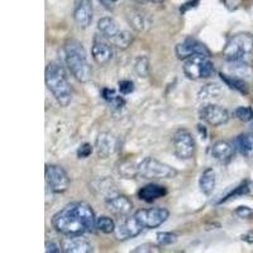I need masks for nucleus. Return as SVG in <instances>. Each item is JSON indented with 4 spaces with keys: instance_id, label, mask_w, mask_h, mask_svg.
I'll return each instance as SVG.
<instances>
[{
    "instance_id": "f257e3e1",
    "label": "nucleus",
    "mask_w": 253,
    "mask_h": 253,
    "mask_svg": "<svg viewBox=\"0 0 253 253\" xmlns=\"http://www.w3.org/2000/svg\"><path fill=\"white\" fill-rule=\"evenodd\" d=\"M52 225L65 236L89 233L96 227L92 208L84 202L70 203L52 218Z\"/></svg>"
},
{
    "instance_id": "f03ea898",
    "label": "nucleus",
    "mask_w": 253,
    "mask_h": 253,
    "mask_svg": "<svg viewBox=\"0 0 253 253\" xmlns=\"http://www.w3.org/2000/svg\"><path fill=\"white\" fill-rule=\"evenodd\" d=\"M63 57L70 72L76 80L80 83H86L90 80L91 69L87 62L86 52L79 41H67L63 46Z\"/></svg>"
},
{
    "instance_id": "7ed1b4c3",
    "label": "nucleus",
    "mask_w": 253,
    "mask_h": 253,
    "mask_svg": "<svg viewBox=\"0 0 253 253\" xmlns=\"http://www.w3.org/2000/svg\"><path fill=\"white\" fill-rule=\"evenodd\" d=\"M47 89L55 96L61 107H67L71 103L72 90L66 74L57 63H49L44 74Z\"/></svg>"
},
{
    "instance_id": "20e7f679",
    "label": "nucleus",
    "mask_w": 253,
    "mask_h": 253,
    "mask_svg": "<svg viewBox=\"0 0 253 253\" xmlns=\"http://www.w3.org/2000/svg\"><path fill=\"white\" fill-rule=\"evenodd\" d=\"M253 53V36L238 33L233 36L223 49V57L229 62H246Z\"/></svg>"
},
{
    "instance_id": "39448f33",
    "label": "nucleus",
    "mask_w": 253,
    "mask_h": 253,
    "mask_svg": "<svg viewBox=\"0 0 253 253\" xmlns=\"http://www.w3.org/2000/svg\"><path fill=\"white\" fill-rule=\"evenodd\" d=\"M137 173L143 178L156 180V178H173L177 175V171L170 165L164 164L156 158L144 157L137 164Z\"/></svg>"
},
{
    "instance_id": "423d86ee",
    "label": "nucleus",
    "mask_w": 253,
    "mask_h": 253,
    "mask_svg": "<svg viewBox=\"0 0 253 253\" xmlns=\"http://www.w3.org/2000/svg\"><path fill=\"white\" fill-rule=\"evenodd\" d=\"M182 69L190 80H202L213 75L214 63L210 61L209 56L194 55L185 60Z\"/></svg>"
},
{
    "instance_id": "0eeeda50",
    "label": "nucleus",
    "mask_w": 253,
    "mask_h": 253,
    "mask_svg": "<svg viewBox=\"0 0 253 253\" xmlns=\"http://www.w3.org/2000/svg\"><path fill=\"white\" fill-rule=\"evenodd\" d=\"M44 177H46L47 187L53 193L62 194L69 189V175L58 165H47L46 170H44Z\"/></svg>"
},
{
    "instance_id": "6e6552de",
    "label": "nucleus",
    "mask_w": 253,
    "mask_h": 253,
    "mask_svg": "<svg viewBox=\"0 0 253 253\" xmlns=\"http://www.w3.org/2000/svg\"><path fill=\"white\" fill-rule=\"evenodd\" d=\"M172 147L176 157L186 161L195 153V139L189 130L178 129L172 137Z\"/></svg>"
},
{
    "instance_id": "1a4fd4ad",
    "label": "nucleus",
    "mask_w": 253,
    "mask_h": 253,
    "mask_svg": "<svg viewBox=\"0 0 253 253\" xmlns=\"http://www.w3.org/2000/svg\"><path fill=\"white\" fill-rule=\"evenodd\" d=\"M134 216L144 228H158L169 219L170 213L165 208H150V209H139L135 211Z\"/></svg>"
},
{
    "instance_id": "9d476101",
    "label": "nucleus",
    "mask_w": 253,
    "mask_h": 253,
    "mask_svg": "<svg viewBox=\"0 0 253 253\" xmlns=\"http://www.w3.org/2000/svg\"><path fill=\"white\" fill-rule=\"evenodd\" d=\"M200 118L213 126H224L229 121V113L216 104H207L200 109Z\"/></svg>"
},
{
    "instance_id": "9b49d317",
    "label": "nucleus",
    "mask_w": 253,
    "mask_h": 253,
    "mask_svg": "<svg viewBox=\"0 0 253 253\" xmlns=\"http://www.w3.org/2000/svg\"><path fill=\"white\" fill-rule=\"evenodd\" d=\"M175 53L178 60H186V58L191 57L194 55L210 56L209 49L202 42H199L198 40L193 37H187L182 42H180L176 46Z\"/></svg>"
},
{
    "instance_id": "f8f14e48",
    "label": "nucleus",
    "mask_w": 253,
    "mask_h": 253,
    "mask_svg": "<svg viewBox=\"0 0 253 253\" xmlns=\"http://www.w3.org/2000/svg\"><path fill=\"white\" fill-rule=\"evenodd\" d=\"M143 225L138 221V219L133 216H126L119 223L114 230V236L118 241H126V239L134 238L138 236L143 229Z\"/></svg>"
},
{
    "instance_id": "ddd939ff",
    "label": "nucleus",
    "mask_w": 253,
    "mask_h": 253,
    "mask_svg": "<svg viewBox=\"0 0 253 253\" xmlns=\"http://www.w3.org/2000/svg\"><path fill=\"white\" fill-rule=\"evenodd\" d=\"M61 250L65 253H90L92 252V246L87 239L83 238L81 234L67 236L61 242Z\"/></svg>"
},
{
    "instance_id": "4468645a",
    "label": "nucleus",
    "mask_w": 253,
    "mask_h": 253,
    "mask_svg": "<svg viewBox=\"0 0 253 253\" xmlns=\"http://www.w3.org/2000/svg\"><path fill=\"white\" fill-rule=\"evenodd\" d=\"M74 19L80 28L85 29L92 22V3L91 0H78L74 10Z\"/></svg>"
},
{
    "instance_id": "2eb2a0df",
    "label": "nucleus",
    "mask_w": 253,
    "mask_h": 253,
    "mask_svg": "<svg viewBox=\"0 0 253 253\" xmlns=\"http://www.w3.org/2000/svg\"><path fill=\"white\" fill-rule=\"evenodd\" d=\"M95 150L100 158H108L117 150V138L109 132H101L95 142Z\"/></svg>"
},
{
    "instance_id": "dca6fc26",
    "label": "nucleus",
    "mask_w": 253,
    "mask_h": 253,
    "mask_svg": "<svg viewBox=\"0 0 253 253\" xmlns=\"http://www.w3.org/2000/svg\"><path fill=\"white\" fill-rule=\"evenodd\" d=\"M91 55L95 62L103 66L113 58V48L108 42L96 37L91 47Z\"/></svg>"
},
{
    "instance_id": "f3484780",
    "label": "nucleus",
    "mask_w": 253,
    "mask_h": 253,
    "mask_svg": "<svg viewBox=\"0 0 253 253\" xmlns=\"http://www.w3.org/2000/svg\"><path fill=\"white\" fill-rule=\"evenodd\" d=\"M105 204L112 213L121 216H126L133 209V203L126 195H112L107 199Z\"/></svg>"
},
{
    "instance_id": "a211bd4d",
    "label": "nucleus",
    "mask_w": 253,
    "mask_h": 253,
    "mask_svg": "<svg viewBox=\"0 0 253 253\" xmlns=\"http://www.w3.org/2000/svg\"><path fill=\"white\" fill-rule=\"evenodd\" d=\"M234 151H236L234 143H230L228 141H218L213 144L210 152H211V156L215 158L216 161L227 162L233 157Z\"/></svg>"
},
{
    "instance_id": "6ab92c4d",
    "label": "nucleus",
    "mask_w": 253,
    "mask_h": 253,
    "mask_svg": "<svg viewBox=\"0 0 253 253\" xmlns=\"http://www.w3.org/2000/svg\"><path fill=\"white\" fill-rule=\"evenodd\" d=\"M167 194V189L164 185L160 184H148L142 187L138 191V198L144 202H153L160 198H164Z\"/></svg>"
},
{
    "instance_id": "aec40b11",
    "label": "nucleus",
    "mask_w": 253,
    "mask_h": 253,
    "mask_svg": "<svg viewBox=\"0 0 253 253\" xmlns=\"http://www.w3.org/2000/svg\"><path fill=\"white\" fill-rule=\"evenodd\" d=\"M98 29L101 35H103V37L108 38L110 41L121 32L118 23L110 17H104L101 19H99Z\"/></svg>"
},
{
    "instance_id": "412c9836",
    "label": "nucleus",
    "mask_w": 253,
    "mask_h": 253,
    "mask_svg": "<svg viewBox=\"0 0 253 253\" xmlns=\"http://www.w3.org/2000/svg\"><path fill=\"white\" fill-rule=\"evenodd\" d=\"M215 171L213 169H207V170L203 171L200 178H199V187H200L203 194L209 196L210 194L213 193L214 189H215Z\"/></svg>"
},
{
    "instance_id": "4be33fe9",
    "label": "nucleus",
    "mask_w": 253,
    "mask_h": 253,
    "mask_svg": "<svg viewBox=\"0 0 253 253\" xmlns=\"http://www.w3.org/2000/svg\"><path fill=\"white\" fill-rule=\"evenodd\" d=\"M233 67L230 69L232 74L230 76H234L241 80L250 81L253 80V71L246 62H233Z\"/></svg>"
},
{
    "instance_id": "5701e85b",
    "label": "nucleus",
    "mask_w": 253,
    "mask_h": 253,
    "mask_svg": "<svg viewBox=\"0 0 253 253\" xmlns=\"http://www.w3.org/2000/svg\"><path fill=\"white\" fill-rule=\"evenodd\" d=\"M219 75H220L221 80L224 81L228 86L232 87V89L237 90V91L242 92V94H247L248 92L247 81L241 80V79H237V78H234V76L227 75V74H223V72H220Z\"/></svg>"
},
{
    "instance_id": "b1692460",
    "label": "nucleus",
    "mask_w": 253,
    "mask_h": 253,
    "mask_svg": "<svg viewBox=\"0 0 253 253\" xmlns=\"http://www.w3.org/2000/svg\"><path fill=\"white\" fill-rule=\"evenodd\" d=\"M133 42V36L130 32L128 31H121L118 35L115 36L112 40V43L115 47H118L121 49H126L132 44Z\"/></svg>"
},
{
    "instance_id": "393cba45",
    "label": "nucleus",
    "mask_w": 253,
    "mask_h": 253,
    "mask_svg": "<svg viewBox=\"0 0 253 253\" xmlns=\"http://www.w3.org/2000/svg\"><path fill=\"white\" fill-rule=\"evenodd\" d=\"M234 146L242 155H248L251 150H253V141L250 135L241 134L234 139Z\"/></svg>"
},
{
    "instance_id": "a878e982",
    "label": "nucleus",
    "mask_w": 253,
    "mask_h": 253,
    "mask_svg": "<svg viewBox=\"0 0 253 253\" xmlns=\"http://www.w3.org/2000/svg\"><path fill=\"white\" fill-rule=\"evenodd\" d=\"M134 70L139 78L146 79L150 75V61H148V58L146 56H138L135 58Z\"/></svg>"
},
{
    "instance_id": "bb28decb",
    "label": "nucleus",
    "mask_w": 253,
    "mask_h": 253,
    "mask_svg": "<svg viewBox=\"0 0 253 253\" xmlns=\"http://www.w3.org/2000/svg\"><path fill=\"white\" fill-rule=\"evenodd\" d=\"M128 20H129L130 26L138 32L143 31L147 26L146 17H144L141 12H138V10H133V12L128 15Z\"/></svg>"
},
{
    "instance_id": "cd10ccee",
    "label": "nucleus",
    "mask_w": 253,
    "mask_h": 253,
    "mask_svg": "<svg viewBox=\"0 0 253 253\" xmlns=\"http://www.w3.org/2000/svg\"><path fill=\"white\" fill-rule=\"evenodd\" d=\"M115 223L112 218L109 216H99L96 219V228H98L100 232L105 234H110V233H114L115 230Z\"/></svg>"
},
{
    "instance_id": "c85d7f7f",
    "label": "nucleus",
    "mask_w": 253,
    "mask_h": 253,
    "mask_svg": "<svg viewBox=\"0 0 253 253\" xmlns=\"http://www.w3.org/2000/svg\"><path fill=\"white\" fill-rule=\"evenodd\" d=\"M220 94V87L216 84H209L205 85L202 89L199 98L200 99H211V98H218V95Z\"/></svg>"
},
{
    "instance_id": "c756f323",
    "label": "nucleus",
    "mask_w": 253,
    "mask_h": 253,
    "mask_svg": "<svg viewBox=\"0 0 253 253\" xmlns=\"http://www.w3.org/2000/svg\"><path fill=\"white\" fill-rule=\"evenodd\" d=\"M234 115L241 122L253 121V110L250 107H238L234 110Z\"/></svg>"
},
{
    "instance_id": "7c9ffc66",
    "label": "nucleus",
    "mask_w": 253,
    "mask_h": 253,
    "mask_svg": "<svg viewBox=\"0 0 253 253\" xmlns=\"http://www.w3.org/2000/svg\"><path fill=\"white\" fill-rule=\"evenodd\" d=\"M157 243L160 246H169V245H172L176 242V234L171 233V232H158L157 236Z\"/></svg>"
},
{
    "instance_id": "2f4dec72",
    "label": "nucleus",
    "mask_w": 253,
    "mask_h": 253,
    "mask_svg": "<svg viewBox=\"0 0 253 253\" xmlns=\"http://www.w3.org/2000/svg\"><path fill=\"white\" fill-rule=\"evenodd\" d=\"M152 253V252H161V250H160V247H157V246L152 245V243H144V245H141L138 246V247L135 248V250H133V253Z\"/></svg>"
},
{
    "instance_id": "473e14b6",
    "label": "nucleus",
    "mask_w": 253,
    "mask_h": 253,
    "mask_svg": "<svg viewBox=\"0 0 253 253\" xmlns=\"http://www.w3.org/2000/svg\"><path fill=\"white\" fill-rule=\"evenodd\" d=\"M119 90L123 95H129L134 91V84L130 80H122L119 83Z\"/></svg>"
},
{
    "instance_id": "72a5a7b5",
    "label": "nucleus",
    "mask_w": 253,
    "mask_h": 253,
    "mask_svg": "<svg viewBox=\"0 0 253 253\" xmlns=\"http://www.w3.org/2000/svg\"><path fill=\"white\" fill-rule=\"evenodd\" d=\"M248 190H250V189H248L247 182H245V184H242L241 186L236 187V189H234L233 193L229 194V195H228L225 199H223V200H221L220 203L225 202V200H228V199H230V198H236V196H239V195H245V194L248 193Z\"/></svg>"
},
{
    "instance_id": "f704fd0d",
    "label": "nucleus",
    "mask_w": 253,
    "mask_h": 253,
    "mask_svg": "<svg viewBox=\"0 0 253 253\" xmlns=\"http://www.w3.org/2000/svg\"><path fill=\"white\" fill-rule=\"evenodd\" d=\"M236 215L239 216L242 219H250L253 216V210L248 207H239L238 209H236Z\"/></svg>"
},
{
    "instance_id": "c9c22d12",
    "label": "nucleus",
    "mask_w": 253,
    "mask_h": 253,
    "mask_svg": "<svg viewBox=\"0 0 253 253\" xmlns=\"http://www.w3.org/2000/svg\"><path fill=\"white\" fill-rule=\"evenodd\" d=\"M91 153H92L91 144L85 143V144H83V146H80V148L78 150V157L79 158H86V157H89Z\"/></svg>"
},
{
    "instance_id": "e433bc0d",
    "label": "nucleus",
    "mask_w": 253,
    "mask_h": 253,
    "mask_svg": "<svg viewBox=\"0 0 253 253\" xmlns=\"http://www.w3.org/2000/svg\"><path fill=\"white\" fill-rule=\"evenodd\" d=\"M101 96H103L104 100H107L108 103H112L113 100H114L118 95H117V92H115V90L113 89H108V87H105V89L101 90Z\"/></svg>"
},
{
    "instance_id": "4c0bfd02",
    "label": "nucleus",
    "mask_w": 253,
    "mask_h": 253,
    "mask_svg": "<svg viewBox=\"0 0 253 253\" xmlns=\"http://www.w3.org/2000/svg\"><path fill=\"white\" fill-rule=\"evenodd\" d=\"M44 247H46V252L47 253H60L61 251H62L60 247H58L57 245H56L55 242L47 241L46 245H44Z\"/></svg>"
},
{
    "instance_id": "58836bf2",
    "label": "nucleus",
    "mask_w": 253,
    "mask_h": 253,
    "mask_svg": "<svg viewBox=\"0 0 253 253\" xmlns=\"http://www.w3.org/2000/svg\"><path fill=\"white\" fill-rule=\"evenodd\" d=\"M99 3H100L104 8L108 9V10H112V9L114 8L115 1L114 0H99Z\"/></svg>"
},
{
    "instance_id": "ea45409f",
    "label": "nucleus",
    "mask_w": 253,
    "mask_h": 253,
    "mask_svg": "<svg viewBox=\"0 0 253 253\" xmlns=\"http://www.w3.org/2000/svg\"><path fill=\"white\" fill-rule=\"evenodd\" d=\"M225 5L228 6L229 9H236L238 8V5L241 4L242 0H224Z\"/></svg>"
},
{
    "instance_id": "a19ab883",
    "label": "nucleus",
    "mask_w": 253,
    "mask_h": 253,
    "mask_svg": "<svg viewBox=\"0 0 253 253\" xmlns=\"http://www.w3.org/2000/svg\"><path fill=\"white\" fill-rule=\"evenodd\" d=\"M242 239L248 242V243H253V232H248V233H246L245 236H242Z\"/></svg>"
},
{
    "instance_id": "79ce46f5",
    "label": "nucleus",
    "mask_w": 253,
    "mask_h": 253,
    "mask_svg": "<svg viewBox=\"0 0 253 253\" xmlns=\"http://www.w3.org/2000/svg\"><path fill=\"white\" fill-rule=\"evenodd\" d=\"M134 1L138 4H143V3H146V1H148V0H134Z\"/></svg>"
},
{
    "instance_id": "37998d69",
    "label": "nucleus",
    "mask_w": 253,
    "mask_h": 253,
    "mask_svg": "<svg viewBox=\"0 0 253 253\" xmlns=\"http://www.w3.org/2000/svg\"><path fill=\"white\" fill-rule=\"evenodd\" d=\"M153 3H162V1H165V0H152Z\"/></svg>"
},
{
    "instance_id": "c03bdc74",
    "label": "nucleus",
    "mask_w": 253,
    "mask_h": 253,
    "mask_svg": "<svg viewBox=\"0 0 253 253\" xmlns=\"http://www.w3.org/2000/svg\"><path fill=\"white\" fill-rule=\"evenodd\" d=\"M251 132H252V134H253V123H252V126H251Z\"/></svg>"
}]
</instances>
